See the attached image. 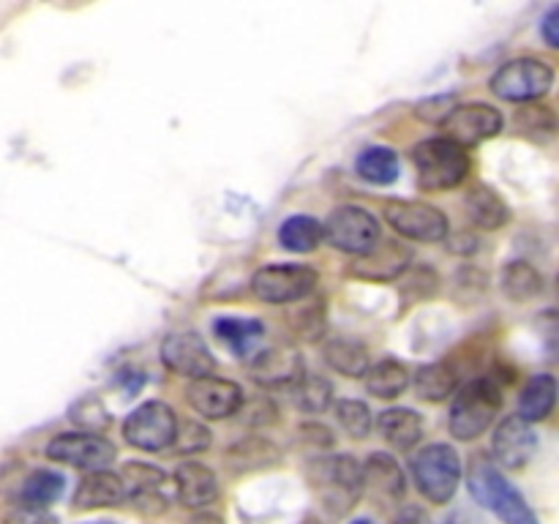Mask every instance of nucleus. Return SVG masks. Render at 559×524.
Instances as JSON below:
<instances>
[{"label": "nucleus", "instance_id": "obj_3", "mask_svg": "<svg viewBox=\"0 0 559 524\" xmlns=\"http://www.w3.org/2000/svg\"><path fill=\"white\" fill-rule=\"evenodd\" d=\"M413 164L418 172V186L424 191L456 189L473 169L469 153L445 136H435V140H424L420 145H415Z\"/></svg>", "mask_w": 559, "mask_h": 524}, {"label": "nucleus", "instance_id": "obj_12", "mask_svg": "<svg viewBox=\"0 0 559 524\" xmlns=\"http://www.w3.org/2000/svg\"><path fill=\"white\" fill-rule=\"evenodd\" d=\"M506 126L500 109H495L491 104L475 102V104H462V107H453V112L442 120V131H445V140L456 142L467 151L469 145H478V142L491 140L497 136Z\"/></svg>", "mask_w": 559, "mask_h": 524}, {"label": "nucleus", "instance_id": "obj_19", "mask_svg": "<svg viewBox=\"0 0 559 524\" xmlns=\"http://www.w3.org/2000/svg\"><path fill=\"white\" fill-rule=\"evenodd\" d=\"M364 491L377 500L402 502L407 495V478L391 453H371L364 462Z\"/></svg>", "mask_w": 559, "mask_h": 524}, {"label": "nucleus", "instance_id": "obj_29", "mask_svg": "<svg viewBox=\"0 0 559 524\" xmlns=\"http://www.w3.org/2000/svg\"><path fill=\"white\" fill-rule=\"evenodd\" d=\"M399 156L393 147L371 145L364 147L355 158V172L374 186H391L399 178Z\"/></svg>", "mask_w": 559, "mask_h": 524}, {"label": "nucleus", "instance_id": "obj_32", "mask_svg": "<svg viewBox=\"0 0 559 524\" xmlns=\"http://www.w3.org/2000/svg\"><path fill=\"white\" fill-rule=\"evenodd\" d=\"M278 462V448L271 445L262 437H246L243 442H238L235 448H229L227 464L235 473H251V469L271 467Z\"/></svg>", "mask_w": 559, "mask_h": 524}, {"label": "nucleus", "instance_id": "obj_28", "mask_svg": "<svg viewBox=\"0 0 559 524\" xmlns=\"http://www.w3.org/2000/svg\"><path fill=\"white\" fill-rule=\"evenodd\" d=\"M500 284L506 298L513 300V303H530V300H535L544 293V276H540L538 267L524 260L506 265Z\"/></svg>", "mask_w": 559, "mask_h": 524}, {"label": "nucleus", "instance_id": "obj_26", "mask_svg": "<svg viewBox=\"0 0 559 524\" xmlns=\"http://www.w3.org/2000/svg\"><path fill=\"white\" fill-rule=\"evenodd\" d=\"M66 491V478L55 469H36L22 480L20 489V508H31V511H44L52 502L60 500Z\"/></svg>", "mask_w": 559, "mask_h": 524}, {"label": "nucleus", "instance_id": "obj_18", "mask_svg": "<svg viewBox=\"0 0 559 524\" xmlns=\"http://www.w3.org/2000/svg\"><path fill=\"white\" fill-rule=\"evenodd\" d=\"M175 495H178L180 505L191 508V511H202V508L213 505L218 500V480L207 464L202 462H183L173 475Z\"/></svg>", "mask_w": 559, "mask_h": 524}, {"label": "nucleus", "instance_id": "obj_47", "mask_svg": "<svg viewBox=\"0 0 559 524\" xmlns=\"http://www.w3.org/2000/svg\"><path fill=\"white\" fill-rule=\"evenodd\" d=\"M85 524H115V522H107V519H102V522H85Z\"/></svg>", "mask_w": 559, "mask_h": 524}, {"label": "nucleus", "instance_id": "obj_38", "mask_svg": "<svg viewBox=\"0 0 559 524\" xmlns=\"http://www.w3.org/2000/svg\"><path fill=\"white\" fill-rule=\"evenodd\" d=\"M295 333H300L304 338H317L322 331H325V320H322V303H311V306H300V314L293 320Z\"/></svg>", "mask_w": 559, "mask_h": 524}, {"label": "nucleus", "instance_id": "obj_2", "mask_svg": "<svg viewBox=\"0 0 559 524\" xmlns=\"http://www.w3.org/2000/svg\"><path fill=\"white\" fill-rule=\"evenodd\" d=\"M502 407V393L489 377H478V380L467 382L462 391L453 396L451 415H448V431L451 437L462 442L478 440L480 434L491 429L495 415Z\"/></svg>", "mask_w": 559, "mask_h": 524}, {"label": "nucleus", "instance_id": "obj_36", "mask_svg": "<svg viewBox=\"0 0 559 524\" xmlns=\"http://www.w3.org/2000/svg\"><path fill=\"white\" fill-rule=\"evenodd\" d=\"M71 420H74L80 429L93 431V434H98V429H107L109 426L107 409H104V404L98 402L96 396H85L82 402H76L74 407H71Z\"/></svg>", "mask_w": 559, "mask_h": 524}, {"label": "nucleus", "instance_id": "obj_22", "mask_svg": "<svg viewBox=\"0 0 559 524\" xmlns=\"http://www.w3.org/2000/svg\"><path fill=\"white\" fill-rule=\"evenodd\" d=\"M377 431L396 451H413L424 437V418L415 409L391 407L377 420Z\"/></svg>", "mask_w": 559, "mask_h": 524}, {"label": "nucleus", "instance_id": "obj_46", "mask_svg": "<svg viewBox=\"0 0 559 524\" xmlns=\"http://www.w3.org/2000/svg\"><path fill=\"white\" fill-rule=\"evenodd\" d=\"M349 524H374V522H371V519H355V522H349Z\"/></svg>", "mask_w": 559, "mask_h": 524}, {"label": "nucleus", "instance_id": "obj_27", "mask_svg": "<svg viewBox=\"0 0 559 524\" xmlns=\"http://www.w3.org/2000/svg\"><path fill=\"white\" fill-rule=\"evenodd\" d=\"M322 240H325L322 224L309 213L284 218L282 227H278V243L287 251H295V254H311L314 249H320Z\"/></svg>", "mask_w": 559, "mask_h": 524}, {"label": "nucleus", "instance_id": "obj_15", "mask_svg": "<svg viewBox=\"0 0 559 524\" xmlns=\"http://www.w3.org/2000/svg\"><path fill=\"white\" fill-rule=\"evenodd\" d=\"M538 431L533 429V424L519 418V415H508L506 420H500L495 437H491L495 462L506 469L527 467L535 453H538Z\"/></svg>", "mask_w": 559, "mask_h": 524}, {"label": "nucleus", "instance_id": "obj_23", "mask_svg": "<svg viewBox=\"0 0 559 524\" xmlns=\"http://www.w3.org/2000/svg\"><path fill=\"white\" fill-rule=\"evenodd\" d=\"M213 333H216L224 347H229V353L246 358L251 353H260L257 347L265 336V325L260 320H249V317H218L213 322Z\"/></svg>", "mask_w": 559, "mask_h": 524}, {"label": "nucleus", "instance_id": "obj_11", "mask_svg": "<svg viewBox=\"0 0 559 524\" xmlns=\"http://www.w3.org/2000/svg\"><path fill=\"white\" fill-rule=\"evenodd\" d=\"M47 456L52 462L96 473V469H107L118 456V451L107 437L93 434V431H69V434H58L49 440Z\"/></svg>", "mask_w": 559, "mask_h": 524}, {"label": "nucleus", "instance_id": "obj_16", "mask_svg": "<svg viewBox=\"0 0 559 524\" xmlns=\"http://www.w3.org/2000/svg\"><path fill=\"white\" fill-rule=\"evenodd\" d=\"M409 260H413V251L402 240H380L369 254L358 257L349 265V273L364 282H393L409 271Z\"/></svg>", "mask_w": 559, "mask_h": 524}, {"label": "nucleus", "instance_id": "obj_37", "mask_svg": "<svg viewBox=\"0 0 559 524\" xmlns=\"http://www.w3.org/2000/svg\"><path fill=\"white\" fill-rule=\"evenodd\" d=\"M207 442H211V434H207L205 426L194 424V420H186V424H178L173 448L180 453H194L207 448Z\"/></svg>", "mask_w": 559, "mask_h": 524}, {"label": "nucleus", "instance_id": "obj_10", "mask_svg": "<svg viewBox=\"0 0 559 524\" xmlns=\"http://www.w3.org/2000/svg\"><path fill=\"white\" fill-rule=\"evenodd\" d=\"M385 222L402 238L418 243H440L448 238V218L440 207L418 200H391L385 202Z\"/></svg>", "mask_w": 559, "mask_h": 524}, {"label": "nucleus", "instance_id": "obj_34", "mask_svg": "<svg viewBox=\"0 0 559 524\" xmlns=\"http://www.w3.org/2000/svg\"><path fill=\"white\" fill-rule=\"evenodd\" d=\"M333 402V385L320 374H304L295 382V404L304 413L317 415L325 413Z\"/></svg>", "mask_w": 559, "mask_h": 524}, {"label": "nucleus", "instance_id": "obj_31", "mask_svg": "<svg viewBox=\"0 0 559 524\" xmlns=\"http://www.w3.org/2000/svg\"><path fill=\"white\" fill-rule=\"evenodd\" d=\"M409 371L399 360H380L366 371V391L377 398H396L407 391Z\"/></svg>", "mask_w": 559, "mask_h": 524}, {"label": "nucleus", "instance_id": "obj_4", "mask_svg": "<svg viewBox=\"0 0 559 524\" xmlns=\"http://www.w3.org/2000/svg\"><path fill=\"white\" fill-rule=\"evenodd\" d=\"M413 480L418 486L420 497L429 500L431 505H445L456 497L459 484H462V458L456 448L448 442H435V445L420 448L409 462Z\"/></svg>", "mask_w": 559, "mask_h": 524}, {"label": "nucleus", "instance_id": "obj_42", "mask_svg": "<svg viewBox=\"0 0 559 524\" xmlns=\"http://www.w3.org/2000/svg\"><path fill=\"white\" fill-rule=\"evenodd\" d=\"M300 434H304L309 442H314V445H322V448L333 445L331 429H328V426H322V424H304V426H300Z\"/></svg>", "mask_w": 559, "mask_h": 524}, {"label": "nucleus", "instance_id": "obj_25", "mask_svg": "<svg viewBox=\"0 0 559 524\" xmlns=\"http://www.w3.org/2000/svg\"><path fill=\"white\" fill-rule=\"evenodd\" d=\"M120 480H123L126 500H134L145 505L151 500L162 502V486L167 484V475L158 467H153V464L131 462L120 473Z\"/></svg>", "mask_w": 559, "mask_h": 524}, {"label": "nucleus", "instance_id": "obj_24", "mask_svg": "<svg viewBox=\"0 0 559 524\" xmlns=\"http://www.w3.org/2000/svg\"><path fill=\"white\" fill-rule=\"evenodd\" d=\"M555 404L557 380L551 374H535L522 388V396H519V418L527 420V424H538V420L549 418Z\"/></svg>", "mask_w": 559, "mask_h": 524}, {"label": "nucleus", "instance_id": "obj_44", "mask_svg": "<svg viewBox=\"0 0 559 524\" xmlns=\"http://www.w3.org/2000/svg\"><path fill=\"white\" fill-rule=\"evenodd\" d=\"M189 524H224V519L216 516V513L202 511V513H197V516H191Z\"/></svg>", "mask_w": 559, "mask_h": 524}, {"label": "nucleus", "instance_id": "obj_6", "mask_svg": "<svg viewBox=\"0 0 559 524\" xmlns=\"http://www.w3.org/2000/svg\"><path fill=\"white\" fill-rule=\"evenodd\" d=\"M555 85V69L538 58L508 60L491 76L489 87L506 102H538Z\"/></svg>", "mask_w": 559, "mask_h": 524}, {"label": "nucleus", "instance_id": "obj_17", "mask_svg": "<svg viewBox=\"0 0 559 524\" xmlns=\"http://www.w3.org/2000/svg\"><path fill=\"white\" fill-rule=\"evenodd\" d=\"M251 380L265 388L295 385L304 377V358L295 347H267L254 355L249 366Z\"/></svg>", "mask_w": 559, "mask_h": 524}, {"label": "nucleus", "instance_id": "obj_1", "mask_svg": "<svg viewBox=\"0 0 559 524\" xmlns=\"http://www.w3.org/2000/svg\"><path fill=\"white\" fill-rule=\"evenodd\" d=\"M469 495L486 508V511L495 513L502 524H540L538 513L530 508V502L524 500L522 491L506 478V475L497 469V464H491L489 458L478 456L469 467Z\"/></svg>", "mask_w": 559, "mask_h": 524}, {"label": "nucleus", "instance_id": "obj_48", "mask_svg": "<svg viewBox=\"0 0 559 524\" xmlns=\"http://www.w3.org/2000/svg\"><path fill=\"white\" fill-rule=\"evenodd\" d=\"M448 524H459V522H448Z\"/></svg>", "mask_w": 559, "mask_h": 524}, {"label": "nucleus", "instance_id": "obj_43", "mask_svg": "<svg viewBox=\"0 0 559 524\" xmlns=\"http://www.w3.org/2000/svg\"><path fill=\"white\" fill-rule=\"evenodd\" d=\"M557 25H559V5H551L549 14H546L544 22H540V33H544V38L549 47H559Z\"/></svg>", "mask_w": 559, "mask_h": 524}, {"label": "nucleus", "instance_id": "obj_9", "mask_svg": "<svg viewBox=\"0 0 559 524\" xmlns=\"http://www.w3.org/2000/svg\"><path fill=\"white\" fill-rule=\"evenodd\" d=\"M178 431V415L164 402H145L126 418L123 437L131 448L145 453H158L173 448Z\"/></svg>", "mask_w": 559, "mask_h": 524}, {"label": "nucleus", "instance_id": "obj_33", "mask_svg": "<svg viewBox=\"0 0 559 524\" xmlns=\"http://www.w3.org/2000/svg\"><path fill=\"white\" fill-rule=\"evenodd\" d=\"M415 391L424 402H445L456 391V371L448 364L420 366L415 374Z\"/></svg>", "mask_w": 559, "mask_h": 524}, {"label": "nucleus", "instance_id": "obj_20", "mask_svg": "<svg viewBox=\"0 0 559 524\" xmlns=\"http://www.w3.org/2000/svg\"><path fill=\"white\" fill-rule=\"evenodd\" d=\"M123 500L126 489L120 475L109 473V469H96V473H87L76 486L74 508L76 511H96V508H112Z\"/></svg>", "mask_w": 559, "mask_h": 524}, {"label": "nucleus", "instance_id": "obj_39", "mask_svg": "<svg viewBox=\"0 0 559 524\" xmlns=\"http://www.w3.org/2000/svg\"><path fill=\"white\" fill-rule=\"evenodd\" d=\"M451 112H453L451 96H435L429 98V102H420L418 107H415V115H418L420 120H429V123H440V126Z\"/></svg>", "mask_w": 559, "mask_h": 524}, {"label": "nucleus", "instance_id": "obj_45", "mask_svg": "<svg viewBox=\"0 0 559 524\" xmlns=\"http://www.w3.org/2000/svg\"><path fill=\"white\" fill-rule=\"evenodd\" d=\"M396 524H429V522H426V519L420 516V511H409V513H404V516L399 519Z\"/></svg>", "mask_w": 559, "mask_h": 524}, {"label": "nucleus", "instance_id": "obj_40", "mask_svg": "<svg viewBox=\"0 0 559 524\" xmlns=\"http://www.w3.org/2000/svg\"><path fill=\"white\" fill-rule=\"evenodd\" d=\"M522 123L527 131H555V112L549 107H524L522 109Z\"/></svg>", "mask_w": 559, "mask_h": 524}, {"label": "nucleus", "instance_id": "obj_13", "mask_svg": "<svg viewBox=\"0 0 559 524\" xmlns=\"http://www.w3.org/2000/svg\"><path fill=\"white\" fill-rule=\"evenodd\" d=\"M162 364L189 380H202L216 371V358H213L211 347L194 331L169 333L162 342Z\"/></svg>", "mask_w": 559, "mask_h": 524}, {"label": "nucleus", "instance_id": "obj_41", "mask_svg": "<svg viewBox=\"0 0 559 524\" xmlns=\"http://www.w3.org/2000/svg\"><path fill=\"white\" fill-rule=\"evenodd\" d=\"M5 524H58V519L47 511H31V508H20L5 519Z\"/></svg>", "mask_w": 559, "mask_h": 524}, {"label": "nucleus", "instance_id": "obj_30", "mask_svg": "<svg viewBox=\"0 0 559 524\" xmlns=\"http://www.w3.org/2000/svg\"><path fill=\"white\" fill-rule=\"evenodd\" d=\"M322 358L331 369L342 371L344 377H366L369 371V353L360 342L353 338H333L322 349Z\"/></svg>", "mask_w": 559, "mask_h": 524}, {"label": "nucleus", "instance_id": "obj_35", "mask_svg": "<svg viewBox=\"0 0 559 524\" xmlns=\"http://www.w3.org/2000/svg\"><path fill=\"white\" fill-rule=\"evenodd\" d=\"M333 415H336L344 434L353 437V440H366L371 434V429H374L371 409L364 402H358V398H342V402H336Z\"/></svg>", "mask_w": 559, "mask_h": 524}, {"label": "nucleus", "instance_id": "obj_5", "mask_svg": "<svg viewBox=\"0 0 559 524\" xmlns=\"http://www.w3.org/2000/svg\"><path fill=\"white\" fill-rule=\"evenodd\" d=\"M309 480L322 505L342 516L364 495V464L355 456H325L311 462Z\"/></svg>", "mask_w": 559, "mask_h": 524}, {"label": "nucleus", "instance_id": "obj_8", "mask_svg": "<svg viewBox=\"0 0 559 524\" xmlns=\"http://www.w3.org/2000/svg\"><path fill=\"white\" fill-rule=\"evenodd\" d=\"M320 284L314 267L309 265H265L251 278V293L262 303H300Z\"/></svg>", "mask_w": 559, "mask_h": 524}, {"label": "nucleus", "instance_id": "obj_21", "mask_svg": "<svg viewBox=\"0 0 559 524\" xmlns=\"http://www.w3.org/2000/svg\"><path fill=\"white\" fill-rule=\"evenodd\" d=\"M464 213H467V218L475 227L486 229V233L506 227L511 222V207L506 205V200L495 189H489L484 183L473 186L467 191V196H464Z\"/></svg>", "mask_w": 559, "mask_h": 524}, {"label": "nucleus", "instance_id": "obj_14", "mask_svg": "<svg viewBox=\"0 0 559 524\" xmlns=\"http://www.w3.org/2000/svg\"><path fill=\"white\" fill-rule=\"evenodd\" d=\"M186 402L194 407L197 415L207 420H224L233 418L240 413L246 396L243 388L233 380H224V377H202V380H191L189 391H186Z\"/></svg>", "mask_w": 559, "mask_h": 524}, {"label": "nucleus", "instance_id": "obj_7", "mask_svg": "<svg viewBox=\"0 0 559 524\" xmlns=\"http://www.w3.org/2000/svg\"><path fill=\"white\" fill-rule=\"evenodd\" d=\"M322 233H325L328 243L336 246L344 254L355 257L369 254L382 240L380 222L366 207L358 205H342L331 211L328 222L322 224Z\"/></svg>", "mask_w": 559, "mask_h": 524}]
</instances>
